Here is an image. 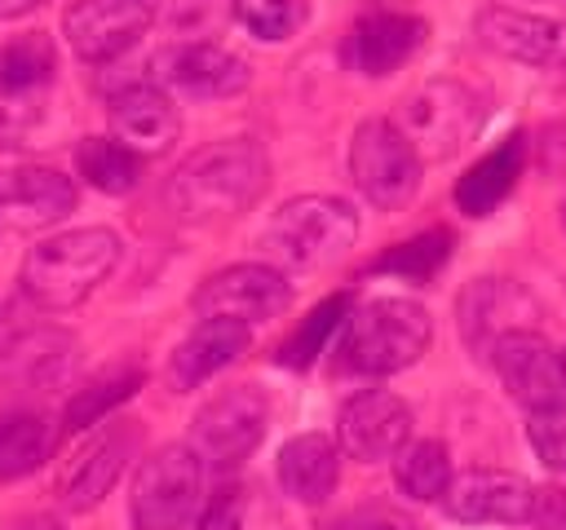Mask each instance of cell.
<instances>
[{"label":"cell","mask_w":566,"mask_h":530,"mask_svg":"<svg viewBox=\"0 0 566 530\" xmlns=\"http://www.w3.org/2000/svg\"><path fill=\"white\" fill-rule=\"evenodd\" d=\"M270 186V159L252 137H226L195 150L168 177V208L181 221H221L248 212Z\"/></svg>","instance_id":"6da1fadb"},{"label":"cell","mask_w":566,"mask_h":530,"mask_svg":"<svg viewBox=\"0 0 566 530\" xmlns=\"http://www.w3.org/2000/svg\"><path fill=\"white\" fill-rule=\"evenodd\" d=\"M119 265V234L106 225H84L35 243L18 269V287L35 309H75L111 269Z\"/></svg>","instance_id":"7a4b0ae2"},{"label":"cell","mask_w":566,"mask_h":530,"mask_svg":"<svg viewBox=\"0 0 566 530\" xmlns=\"http://www.w3.org/2000/svg\"><path fill=\"white\" fill-rule=\"evenodd\" d=\"M429 336H433V322L424 305L407 296H376L349 309L336 353H340V367L354 375H394L420 362V353L429 349Z\"/></svg>","instance_id":"3957f363"},{"label":"cell","mask_w":566,"mask_h":530,"mask_svg":"<svg viewBox=\"0 0 566 530\" xmlns=\"http://www.w3.org/2000/svg\"><path fill=\"white\" fill-rule=\"evenodd\" d=\"M354 239H358V212L332 194L287 199L265 225L270 256L279 265H292V269L332 265L354 247Z\"/></svg>","instance_id":"277c9868"},{"label":"cell","mask_w":566,"mask_h":530,"mask_svg":"<svg viewBox=\"0 0 566 530\" xmlns=\"http://www.w3.org/2000/svg\"><path fill=\"white\" fill-rule=\"evenodd\" d=\"M203 464L190 446H164L142 459L128 495L133 530H199Z\"/></svg>","instance_id":"5b68a950"},{"label":"cell","mask_w":566,"mask_h":530,"mask_svg":"<svg viewBox=\"0 0 566 530\" xmlns=\"http://www.w3.org/2000/svg\"><path fill=\"white\" fill-rule=\"evenodd\" d=\"M482 124V97L460 80H429L402 97L394 128L424 159H451Z\"/></svg>","instance_id":"8992f818"},{"label":"cell","mask_w":566,"mask_h":530,"mask_svg":"<svg viewBox=\"0 0 566 530\" xmlns=\"http://www.w3.org/2000/svg\"><path fill=\"white\" fill-rule=\"evenodd\" d=\"M270 424V402L261 389L252 384H234L221 389L217 398H208L195 420H190V451L199 455V464L208 468H239L265 437Z\"/></svg>","instance_id":"52a82bcc"},{"label":"cell","mask_w":566,"mask_h":530,"mask_svg":"<svg viewBox=\"0 0 566 530\" xmlns=\"http://www.w3.org/2000/svg\"><path fill=\"white\" fill-rule=\"evenodd\" d=\"M142 446V428L133 420H102L97 428H88V437L62 459L57 468V504L66 512H88L97 508L111 486L119 481V473L128 468V459Z\"/></svg>","instance_id":"ba28073f"},{"label":"cell","mask_w":566,"mask_h":530,"mask_svg":"<svg viewBox=\"0 0 566 530\" xmlns=\"http://www.w3.org/2000/svg\"><path fill=\"white\" fill-rule=\"evenodd\" d=\"M349 177L367 203L398 212L420 186V155L394 128V119H363L349 141Z\"/></svg>","instance_id":"9c48e42d"},{"label":"cell","mask_w":566,"mask_h":530,"mask_svg":"<svg viewBox=\"0 0 566 530\" xmlns=\"http://www.w3.org/2000/svg\"><path fill=\"white\" fill-rule=\"evenodd\" d=\"M199 318H239V322H270L292 305V283L274 265H230L199 283L190 296Z\"/></svg>","instance_id":"30bf717a"},{"label":"cell","mask_w":566,"mask_h":530,"mask_svg":"<svg viewBox=\"0 0 566 530\" xmlns=\"http://www.w3.org/2000/svg\"><path fill=\"white\" fill-rule=\"evenodd\" d=\"M491 362L504 389L513 393V402H522L526 411L566 406V358L535 327L509 331L504 340H495Z\"/></svg>","instance_id":"8fae6325"},{"label":"cell","mask_w":566,"mask_h":530,"mask_svg":"<svg viewBox=\"0 0 566 530\" xmlns=\"http://www.w3.org/2000/svg\"><path fill=\"white\" fill-rule=\"evenodd\" d=\"M155 22V0H75L62 18L66 44L84 62H115Z\"/></svg>","instance_id":"7c38bea8"},{"label":"cell","mask_w":566,"mask_h":530,"mask_svg":"<svg viewBox=\"0 0 566 530\" xmlns=\"http://www.w3.org/2000/svg\"><path fill=\"white\" fill-rule=\"evenodd\" d=\"M336 442L349 459L376 464V459H394L407 442H411V406L398 393L385 389H363L354 393L340 415H336Z\"/></svg>","instance_id":"4fadbf2b"},{"label":"cell","mask_w":566,"mask_h":530,"mask_svg":"<svg viewBox=\"0 0 566 530\" xmlns=\"http://www.w3.org/2000/svg\"><path fill=\"white\" fill-rule=\"evenodd\" d=\"M75 336L62 327H27L0 349V389L13 398H40L71 380Z\"/></svg>","instance_id":"5bb4252c"},{"label":"cell","mask_w":566,"mask_h":530,"mask_svg":"<svg viewBox=\"0 0 566 530\" xmlns=\"http://www.w3.org/2000/svg\"><path fill=\"white\" fill-rule=\"evenodd\" d=\"M442 508L469 526H517V521H531L535 486L504 468H469L451 477Z\"/></svg>","instance_id":"9a60e30c"},{"label":"cell","mask_w":566,"mask_h":530,"mask_svg":"<svg viewBox=\"0 0 566 530\" xmlns=\"http://www.w3.org/2000/svg\"><path fill=\"white\" fill-rule=\"evenodd\" d=\"M478 40L513 62L526 66H566V22L548 18V13H526V9H509V4H486L473 18Z\"/></svg>","instance_id":"2e32d148"},{"label":"cell","mask_w":566,"mask_h":530,"mask_svg":"<svg viewBox=\"0 0 566 530\" xmlns=\"http://www.w3.org/2000/svg\"><path fill=\"white\" fill-rule=\"evenodd\" d=\"M539 318L531 292L513 278H478L460 292V336L473 353H491L509 331H526Z\"/></svg>","instance_id":"e0dca14e"},{"label":"cell","mask_w":566,"mask_h":530,"mask_svg":"<svg viewBox=\"0 0 566 530\" xmlns=\"http://www.w3.org/2000/svg\"><path fill=\"white\" fill-rule=\"evenodd\" d=\"M155 80L186 97H234L248 88V62L221 44L190 40V44H168L155 57Z\"/></svg>","instance_id":"ac0fdd59"},{"label":"cell","mask_w":566,"mask_h":530,"mask_svg":"<svg viewBox=\"0 0 566 530\" xmlns=\"http://www.w3.org/2000/svg\"><path fill=\"white\" fill-rule=\"evenodd\" d=\"M75 181L44 163H22L0 172V216L18 230H44L75 212Z\"/></svg>","instance_id":"d6986e66"},{"label":"cell","mask_w":566,"mask_h":530,"mask_svg":"<svg viewBox=\"0 0 566 530\" xmlns=\"http://www.w3.org/2000/svg\"><path fill=\"white\" fill-rule=\"evenodd\" d=\"M429 26L416 13H398V9H376L367 18L354 22L349 40H345V62L358 75H389L398 71L407 57H416V49L424 44Z\"/></svg>","instance_id":"ffe728a7"},{"label":"cell","mask_w":566,"mask_h":530,"mask_svg":"<svg viewBox=\"0 0 566 530\" xmlns=\"http://www.w3.org/2000/svg\"><path fill=\"white\" fill-rule=\"evenodd\" d=\"M106 119H111V137L124 150H133L137 159L164 155L177 141V132H181L172 97L164 88H155V84H133V88L115 93Z\"/></svg>","instance_id":"44dd1931"},{"label":"cell","mask_w":566,"mask_h":530,"mask_svg":"<svg viewBox=\"0 0 566 530\" xmlns=\"http://www.w3.org/2000/svg\"><path fill=\"white\" fill-rule=\"evenodd\" d=\"M252 344V327L239 318H203L168 358V384L177 393L199 389L208 375H217L221 367H230L239 353H248Z\"/></svg>","instance_id":"7402d4cb"},{"label":"cell","mask_w":566,"mask_h":530,"mask_svg":"<svg viewBox=\"0 0 566 530\" xmlns=\"http://www.w3.org/2000/svg\"><path fill=\"white\" fill-rule=\"evenodd\" d=\"M522 163H526V132H509L495 150H486L460 181H455V208L464 216H491L509 190L517 186L522 177Z\"/></svg>","instance_id":"603a6c76"},{"label":"cell","mask_w":566,"mask_h":530,"mask_svg":"<svg viewBox=\"0 0 566 530\" xmlns=\"http://www.w3.org/2000/svg\"><path fill=\"white\" fill-rule=\"evenodd\" d=\"M340 477V446L327 433H301L279 451V486L296 504H327Z\"/></svg>","instance_id":"cb8c5ba5"},{"label":"cell","mask_w":566,"mask_h":530,"mask_svg":"<svg viewBox=\"0 0 566 530\" xmlns=\"http://www.w3.org/2000/svg\"><path fill=\"white\" fill-rule=\"evenodd\" d=\"M142 380L146 375H142L137 362H115V367L97 371L93 380H84L71 393V402L62 411V433H88V428H97L119 402H128L142 389Z\"/></svg>","instance_id":"d4e9b609"},{"label":"cell","mask_w":566,"mask_h":530,"mask_svg":"<svg viewBox=\"0 0 566 530\" xmlns=\"http://www.w3.org/2000/svg\"><path fill=\"white\" fill-rule=\"evenodd\" d=\"M57 428L44 411L18 406L0 415V481H18L27 473H35L49 455H53Z\"/></svg>","instance_id":"484cf974"},{"label":"cell","mask_w":566,"mask_h":530,"mask_svg":"<svg viewBox=\"0 0 566 530\" xmlns=\"http://www.w3.org/2000/svg\"><path fill=\"white\" fill-rule=\"evenodd\" d=\"M57 71V49L44 31H27L0 44V102H22L49 88Z\"/></svg>","instance_id":"4316f807"},{"label":"cell","mask_w":566,"mask_h":530,"mask_svg":"<svg viewBox=\"0 0 566 530\" xmlns=\"http://www.w3.org/2000/svg\"><path fill=\"white\" fill-rule=\"evenodd\" d=\"M349 309H354V296H349V292H332L327 300H318V305L301 318V327L279 344V367H287V371H305V367H314L318 353H327L332 331L345 327Z\"/></svg>","instance_id":"83f0119b"},{"label":"cell","mask_w":566,"mask_h":530,"mask_svg":"<svg viewBox=\"0 0 566 530\" xmlns=\"http://www.w3.org/2000/svg\"><path fill=\"white\" fill-rule=\"evenodd\" d=\"M394 481L402 495L420 499V504H433L447 495L451 486V451L433 437L424 442H407L398 455H394Z\"/></svg>","instance_id":"f1b7e54d"},{"label":"cell","mask_w":566,"mask_h":530,"mask_svg":"<svg viewBox=\"0 0 566 530\" xmlns=\"http://www.w3.org/2000/svg\"><path fill=\"white\" fill-rule=\"evenodd\" d=\"M451 247H455V234L451 230H424L407 243H394L389 252H380L367 274H394V278H407V283H429L447 261H451Z\"/></svg>","instance_id":"f546056e"},{"label":"cell","mask_w":566,"mask_h":530,"mask_svg":"<svg viewBox=\"0 0 566 530\" xmlns=\"http://www.w3.org/2000/svg\"><path fill=\"white\" fill-rule=\"evenodd\" d=\"M75 168L102 194H128L142 181V159L124 150L115 137H84L75 146Z\"/></svg>","instance_id":"4dcf8cb0"},{"label":"cell","mask_w":566,"mask_h":530,"mask_svg":"<svg viewBox=\"0 0 566 530\" xmlns=\"http://www.w3.org/2000/svg\"><path fill=\"white\" fill-rule=\"evenodd\" d=\"M234 18L256 40H287L305 26L310 0H234Z\"/></svg>","instance_id":"1f68e13d"},{"label":"cell","mask_w":566,"mask_h":530,"mask_svg":"<svg viewBox=\"0 0 566 530\" xmlns=\"http://www.w3.org/2000/svg\"><path fill=\"white\" fill-rule=\"evenodd\" d=\"M526 437L535 446V455L566 473V406H548V411H531V424H526Z\"/></svg>","instance_id":"d6a6232c"},{"label":"cell","mask_w":566,"mask_h":530,"mask_svg":"<svg viewBox=\"0 0 566 530\" xmlns=\"http://www.w3.org/2000/svg\"><path fill=\"white\" fill-rule=\"evenodd\" d=\"M336 530H420V526L402 508H394V504H363Z\"/></svg>","instance_id":"836d02e7"},{"label":"cell","mask_w":566,"mask_h":530,"mask_svg":"<svg viewBox=\"0 0 566 530\" xmlns=\"http://www.w3.org/2000/svg\"><path fill=\"white\" fill-rule=\"evenodd\" d=\"M199 530H248L243 521V495L239 490H226L208 504V512L199 517Z\"/></svg>","instance_id":"e575fe53"},{"label":"cell","mask_w":566,"mask_h":530,"mask_svg":"<svg viewBox=\"0 0 566 530\" xmlns=\"http://www.w3.org/2000/svg\"><path fill=\"white\" fill-rule=\"evenodd\" d=\"M531 521H535L539 530H566V490H562V486H544V490H535Z\"/></svg>","instance_id":"d590c367"},{"label":"cell","mask_w":566,"mask_h":530,"mask_svg":"<svg viewBox=\"0 0 566 530\" xmlns=\"http://www.w3.org/2000/svg\"><path fill=\"white\" fill-rule=\"evenodd\" d=\"M0 530H66L57 517H49V512H27V517H13V521H4Z\"/></svg>","instance_id":"8d00e7d4"},{"label":"cell","mask_w":566,"mask_h":530,"mask_svg":"<svg viewBox=\"0 0 566 530\" xmlns=\"http://www.w3.org/2000/svg\"><path fill=\"white\" fill-rule=\"evenodd\" d=\"M44 0H0V18H18V13H31L40 9Z\"/></svg>","instance_id":"74e56055"},{"label":"cell","mask_w":566,"mask_h":530,"mask_svg":"<svg viewBox=\"0 0 566 530\" xmlns=\"http://www.w3.org/2000/svg\"><path fill=\"white\" fill-rule=\"evenodd\" d=\"M562 230H566V199H562Z\"/></svg>","instance_id":"f35d334b"},{"label":"cell","mask_w":566,"mask_h":530,"mask_svg":"<svg viewBox=\"0 0 566 530\" xmlns=\"http://www.w3.org/2000/svg\"><path fill=\"white\" fill-rule=\"evenodd\" d=\"M323 530H336V526H323Z\"/></svg>","instance_id":"ab89813d"},{"label":"cell","mask_w":566,"mask_h":530,"mask_svg":"<svg viewBox=\"0 0 566 530\" xmlns=\"http://www.w3.org/2000/svg\"><path fill=\"white\" fill-rule=\"evenodd\" d=\"M562 358H566V353H562Z\"/></svg>","instance_id":"60d3db41"},{"label":"cell","mask_w":566,"mask_h":530,"mask_svg":"<svg viewBox=\"0 0 566 530\" xmlns=\"http://www.w3.org/2000/svg\"><path fill=\"white\" fill-rule=\"evenodd\" d=\"M562 4H566V0H562Z\"/></svg>","instance_id":"b9f144b4"}]
</instances>
